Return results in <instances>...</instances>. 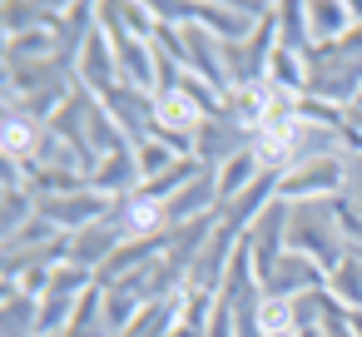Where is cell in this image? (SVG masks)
Returning <instances> with one entry per match:
<instances>
[{"label":"cell","instance_id":"obj_1","mask_svg":"<svg viewBox=\"0 0 362 337\" xmlns=\"http://www.w3.org/2000/svg\"><path fill=\"white\" fill-rule=\"evenodd\" d=\"M288 248L303 253V258H313L322 273H332V268L352 253V248H347V233H342V223H337L332 199L293 203V213H288Z\"/></svg>","mask_w":362,"mask_h":337},{"label":"cell","instance_id":"obj_2","mask_svg":"<svg viewBox=\"0 0 362 337\" xmlns=\"http://www.w3.org/2000/svg\"><path fill=\"white\" fill-rule=\"evenodd\" d=\"M308 100L317 105H332V110H352L357 95H362V60L347 55L342 45H327V50H313L308 60Z\"/></svg>","mask_w":362,"mask_h":337},{"label":"cell","instance_id":"obj_3","mask_svg":"<svg viewBox=\"0 0 362 337\" xmlns=\"http://www.w3.org/2000/svg\"><path fill=\"white\" fill-rule=\"evenodd\" d=\"M342 194H347V159H308L278 179L283 203H317V199H342Z\"/></svg>","mask_w":362,"mask_h":337},{"label":"cell","instance_id":"obj_4","mask_svg":"<svg viewBox=\"0 0 362 337\" xmlns=\"http://www.w3.org/2000/svg\"><path fill=\"white\" fill-rule=\"evenodd\" d=\"M268 16H273L268 0H233V6H223V0H199V20H194V25H204V30L218 35L223 45H238V40H248Z\"/></svg>","mask_w":362,"mask_h":337},{"label":"cell","instance_id":"obj_5","mask_svg":"<svg viewBox=\"0 0 362 337\" xmlns=\"http://www.w3.org/2000/svg\"><path fill=\"white\" fill-rule=\"evenodd\" d=\"M124 243H129V228H124V218H119V208H115L110 218H100V223H90V228L70 233V258H65V263H75V268L95 273V283H100V268H105Z\"/></svg>","mask_w":362,"mask_h":337},{"label":"cell","instance_id":"obj_6","mask_svg":"<svg viewBox=\"0 0 362 337\" xmlns=\"http://www.w3.org/2000/svg\"><path fill=\"white\" fill-rule=\"evenodd\" d=\"M248 144H253V134H248L243 124H233L228 114H209V119L199 124V134H194V159H199L204 169H223V164L238 159Z\"/></svg>","mask_w":362,"mask_h":337},{"label":"cell","instance_id":"obj_7","mask_svg":"<svg viewBox=\"0 0 362 337\" xmlns=\"http://www.w3.org/2000/svg\"><path fill=\"white\" fill-rule=\"evenodd\" d=\"M288 213H293V203H268V213L243 233V248H248V258H253V268H258V278H268L273 273V263L288 253Z\"/></svg>","mask_w":362,"mask_h":337},{"label":"cell","instance_id":"obj_8","mask_svg":"<svg viewBox=\"0 0 362 337\" xmlns=\"http://www.w3.org/2000/svg\"><path fill=\"white\" fill-rule=\"evenodd\" d=\"M90 189L105 194V199H115V203L134 199V194L144 189V174H139L134 144H124V149H115V154H100L95 169H90Z\"/></svg>","mask_w":362,"mask_h":337},{"label":"cell","instance_id":"obj_9","mask_svg":"<svg viewBox=\"0 0 362 337\" xmlns=\"http://www.w3.org/2000/svg\"><path fill=\"white\" fill-rule=\"evenodd\" d=\"M313 288H327V273L313 263V258H303V253H283L278 263H273V273L263 278V297H278V302H293V297H303V292H313Z\"/></svg>","mask_w":362,"mask_h":337},{"label":"cell","instance_id":"obj_10","mask_svg":"<svg viewBox=\"0 0 362 337\" xmlns=\"http://www.w3.org/2000/svg\"><path fill=\"white\" fill-rule=\"evenodd\" d=\"M154 100L159 95H144V90H129V85H115L110 95H100V105L115 114V124L124 129L129 144H139V139L154 134Z\"/></svg>","mask_w":362,"mask_h":337},{"label":"cell","instance_id":"obj_11","mask_svg":"<svg viewBox=\"0 0 362 337\" xmlns=\"http://www.w3.org/2000/svg\"><path fill=\"white\" fill-rule=\"evenodd\" d=\"M65 16V0H6L0 6V35H35V30H55Z\"/></svg>","mask_w":362,"mask_h":337},{"label":"cell","instance_id":"obj_12","mask_svg":"<svg viewBox=\"0 0 362 337\" xmlns=\"http://www.w3.org/2000/svg\"><path fill=\"white\" fill-rule=\"evenodd\" d=\"M308 25H313V50L342 45L357 25L352 16V0H308Z\"/></svg>","mask_w":362,"mask_h":337},{"label":"cell","instance_id":"obj_13","mask_svg":"<svg viewBox=\"0 0 362 337\" xmlns=\"http://www.w3.org/2000/svg\"><path fill=\"white\" fill-rule=\"evenodd\" d=\"M0 322L6 337H40V297H30L21 283H0Z\"/></svg>","mask_w":362,"mask_h":337},{"label":"cell","instance_id":"obj_14","mask_svg":"<svg viewBox=\"0 0 362 337\" xmlns=\"http://www.w3.org/2000/svg\"><path fill=\"white\" fill-rule=\"evenodd\" d=\"M273 25L278 45L313 60V25H308V0H273Z\"/></svg>","mask_w":362,"mask_h":337},{"label":"cell","instance_id":"obj_15","mask_svg":"<svg viewBox=\"0 0 362 337\" xmlns=\"http://www.w3.org/2000/svg\"><path fill=\"white\" fill-rule=\"evenodd\" d=\"M40 119H25V114H6L0 119V154L6 159H30L35 144H40Z\"/></svg>","mask_w":362,"mask_h":337},{"label":"cell","instance_id":"obj_16","mask_svg":"<svg viewBox=\"0 0 362 337\" xmlns=\"http://www.w3.org/2000/svg\"><path fill=\"white\" fill-rule=\"evenodd\" d=\"M327 292H332L347 312H362V253H347V258L327 273Z\"/></svg>","mask_w":362,"mask_h":337},{"label":"cell","instance_id":"obj_17","mask_svg":"<svg viewBox=\"0 0 362 337\" xmlns=\"http://www.w3.org/2000/svg\"><path fill=\"white\" fill-rule=\"evenodd\" d=\"M85 144H90V154L100 159V154H115V149H124L129 139H124V129L115 124V114L95 100L90 105V124H85Z\"/></svg>","mask_w":362,"mask_h":337},{"label":"cell","instance_id":"obj_18","mask_svg":"<svg viewBox=\"0 0 362 337\" xmlns=\"http://www.w3.org/2000/svg\"><path fill=\"white\" fill-rule=\"evenodd\" d=\"M258 174H263V164H258V154H253V149H243L238 159H228V164L218 169V208H223V203H233V199H238Z\"/></svg>","mask_w":362,"mask_h":337},{"label":"cell","instance_id":"obj_19","mask_svg":"<svg viewBox=\"0 0 362 337\" xmlns=\"http://www.w3.org/2000/svg\"><path fill=\"white\" fill-rule=\"evenodd\" d=\"M35 213H40V199L30 189H6V199H0V228H6V238L21 233Z\"/></svg>","mask_w":362,"mask_h":337},{"label":"cell","instance_id":"obj_20","mask_svg":"<svg viewBox=\"0 0 362 337\" xmlns=\"http://www.w3.org/2000/svg\"><path fill=\"white\" fill-rule=\"evenodd\" d=\"M134 159H139V174H144V184H154L159 174H169V169H174L179 159H189V154H174L169 144H159V139L149 134V139H139V144H134Z\"/></svg>","mask_w":362,"mask_h":337},{"label":"cell","instance_id":"obj_21","mask_svg":"<svg viewBox=\"0 0 362 337\" xmlns=\"http://www.w3.org/2000/svg\"><path fill=\"white\" fill-rule=\"evenodd\" d=\"M115 16H119L124 35H134V40H154V35H159L154 6H144V0H115Z\"/></svg>","mask_w":362,"mask_h":337},{"label":"cell","instance_id":"obj_22","mask_svg":"<svg viewBox=\"0 0 362 337\" xmlns=\"http://www.w3.org/2000/svg\"><path fill=\"white\" fill-rule=\"evenodd\" d=\"M258 332H263V337H283V332H293V302L263 297V312H258Z\"/></svg>","mask_w":362,"mask_h":337},{"label":"cell","instance_id":"obj_23","mask_svg":"<svg viewBox=\"0 0 362 337\" xmlns=\"http://www.w3.org/2000/svg\"><path fill=\"white\" fill-rule=\"evenodd\" d=\"M342 199H352L362 208V154H347V194Z\"/></svg>","mask_w":362,"mask_h":337},{"label":"cell","instance_id":"obj_24","mask_svg":"<svg viewBox=\"0 0 362 337\" xmlns=\"http://www.w3.org/2000/svg\"><path fill=\"white\" fill-rule=\"evenodd\" d=\"M352 110H362V95H357V105H352Z\"/></svg>","mask_w":362,"mask_h":337},{"label":"cell","instance_id":"obj_25","mask_svg":"<svg viewBox=\"0 0 362 337\" xmlns=\"http://www.w3.org/2000/svg\"><path fill=\"white\" fill-rule=\"evenodd\" d=\"M357 154H362V139H357Z\"/></svg>","mask_w":362,"mask_h":337},{"label":"cell","instance_id":"obj_26","mask_svg":"<svg viewBox=\"0 0 362 337\" xmlns=\"http://www.w3.org/2000/svg\"><path fill=\"white\" fill-rule=\"evenodd\" d=\"M283 337H298V332H283Z\"/></svg>","mask_w":362,"mask_h":337}]
</instances>
